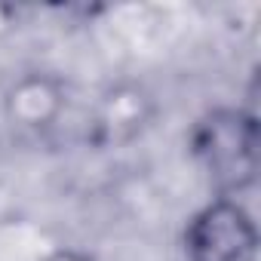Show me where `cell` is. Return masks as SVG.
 I'll list each match as a JSON object with an SVG mask.
<instances>
[{"label": "cell", "instance_id": "5b68a950", "mask_svg": "<svg viewBox=\"0 0 261 261\" xmlns=\"http://www.w3.org/2000/svg\"><path fill=\"white\" fill-rule=\"evenodd\" d=\"M22 22V10L13 7V4H0V40L10 37Z\"/></svg>", "mask_w": 261, "mask_h": 261}, {"label": "cell", "instance_id": "6da1fadb", "mask_svg": "<svg viewBox=\"0 0 261 261\" xmlns=\"http://www.w3.org/2000/svg\"><path fill=\"white\" fill-rule=\"evenodd\" d=\"M188 148L215 197H243L258 178V117L249 108H212L188 136Z\"/></svg>", "mask_w": 261, "mask_h": 261}, {"label": "cell", "instance_id": "7a4b0ae2", "mask_svg": "<svg viewBox=\"0 0 261 261\" xmlns=\"http://www.w3.org/2000/svg\"><path fill=\"white\" fill-rule=\"evenodd\" d=\"M185 261H258V227L237 197H212L185 224Z\"/></svg>", "mask_w": 261, "mask_h": 261}, {"label": "cell", "instance_id": "8992f818", "mask_svg": "<svg viewBox=\"0 0 261 261\" xmlns=\"http://www.w3.org/2000/svg\"><path fill=\"white\" fill-rule=\"evenodd\" d=\"M43 261H95V258L89 252H83V249L62 246V249H53L49 255H43Z\"/></svg>", "mask_w": 261, "mask_h": 261}, {"label": "cell", "instance_id": "3957f363", "mask_svg": "<svg viewBox=\"0 0 261 261\" xmlns=\"http://www.w3.org/2000/svg\"><path fill=\"white\" fill-rule=\"evenodd\" d=\"M68 111V86L49 71H28L4 92V117L22 136H49Z\"/></svg>", "mask_w": 261, "mask_h": 261}, {"label": "cell", "instance_id": "277c9868", "mask_svg": "<svg viewBox=\"0 0 261 261\" xmlns=\"http://www.w3.org/2000/svg\"><path fill=\"white\" fill-rule=\"evenodd\" d=\"M154 120V98L136 86V83H120L101 92L95 101L89 123H86V142L95 148H114L126 145L136 136H142V129L151 126Z\"/></svg>", "mask_w": 261, "mask_h": 261}]
</instances>
